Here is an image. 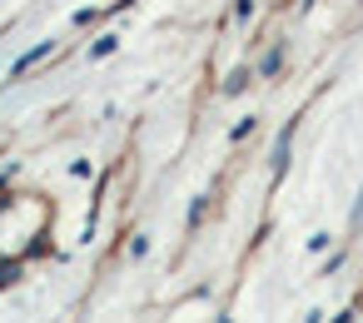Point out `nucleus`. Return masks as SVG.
<instances>
[{
  "mask_svg": "<svg viewBox=\"0 0 363 323\" xmlns=\"http://www.w3.org/2000/svg\"><path fill=\"white\" fill-rule=\"evenodd\" d=\"M234 11H239V21H249V16H254V0H239Z\"/></svg>",
  "mask_w": 363,
  "mask_h": 323,
  "instance_id": "4",
  "label": "nucleus"
},
{
  "mask_svg": "<svg viewBox=\"0 0 363 323\" xmlns=\"http://www.w3.org/2000/svg\"><path fill=\"white\" fill-rule=\"evenodd\" d=\"M125 6H130V0H110V11H125Z\"/></svg>",
  "mask_w": 363,
  "mask_h": 323,
  "instance_id": "5",
  "label": "nucleus"
},
{
  "mask_svg": "<svg viewBox=\"0 0 363 323\" xmlns=\"http://www.w3.org/2000/svg\"><path fill=\"white\" fill-rule=\"evenodd\" d=\"M279 60H284V50H269V55H264V65H259V70H264V75H274V70H279Z\"/></svg>",
  "mask_w": 363,
  "mask_h": 323,
  "instance_id": "3",
  "label": "nucleus"
},
{
  "mask_svg": "<svg viewBox=\"0 0 363 323\" xmlns=\"http://www.w3.org/2000/svg\"><path fill=\"white\" fill-rule=\"evenodd\" d=\"M50 50H55V40H40V45H35V50H26V55H21V60H16V65H11V80H21V75H26V70H30V65H40V60H45V55H50Z\"/></svg>",
  "mask_w": 363,
  "mask_h": 323,
  "instance_id": "1",
  "label": "nucleus"
},
{
  "mask_svg": "<svg viewBox=\"0 0 363 323\" xmlns=\"http://www.w3.org/2000/svg\"><path fill=\"white\" fill-rule=\"evenodd\" d=\"M115 45H120V35H100V40H95V50H90V55H95V60H100V55H110V50H115Z\"/></svg>",
  "mask_w": 363,
  "mask_h": 323,
  "instance_id": "2",
  "label": "nucleus"
}]
</instances>
